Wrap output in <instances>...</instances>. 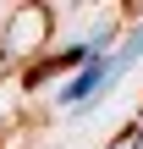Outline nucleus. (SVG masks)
<instances>
[{
    "instance_id": "f257e3e1",
    "label": "nucleus",
    "mask_w": 143,
    "mask_h": 149,
    "mask_svg": "<svg viewBox=\"0 0 143 149\" xmlns=\"http://www.w3.org/2000/svg\"><path fill=\"white\" fill-rule=\"evenodd\" d=\"M138 138H143V122H138Z\"/></svg>"
}]
</instances>
